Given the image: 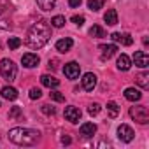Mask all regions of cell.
Here are the masks:
<instances>
[{
	"label": "cell",
	"mask_w": 149,
	"mask_h": 149,
	"mask_svg": "<svg viewBox=\"0 0 149 149\" xmlns=\"http://www.w3.org/2000/svg\"><path fill=\"white\" fill-rule=\"evenodd\" d=\"M49 39H51V28L47 26V23L39 21V23H33L30 26L26 39H25V44L30 49H40L49 42Z\"/></svg>",
	"instance_id": "1"
},
{
	"label": "cell",
	"mask_w": 149,
	"mask_h": 149,
	"mask_svg": "<svg viewBox=\"0 0 149 149\" xmlns=\"http://www.w3.org/2000/svg\"><path fill=\"white\" fill-rule=\"evenodd\" d=\"M9 140L18 146H33L40 140V133L32 128H13L9 132Z\"/></svg>",
	"instance_id": "2"
},
{
	"label": "cell",
	"mask_w": 149,
	"mask_h": 149,
	"mask_svg": "<svg viewBox=\"0 0 149 149\" xmlns=\"http://www.w3.org/2000/svg\"><path fill=\"white\" fill-rule=\"evenodd\" d=\"M0 74H2V77L7 81V83H13L16 79V74H18V67L14 65L13 60H7L4 58L0 61Z\"/></svg>",
	"instance_id": "3"
},
{
	"label": "cell",
	"mask_w": 149,
	"mask_h": 149,
	"mask_svg": "<svg viewBox=\"0 0 149 149\" xmlns=\"http://www.w3.org/2000/svg\"><path fill=\"white\" fill-rule=\"evenodd\" d=\"M130 116L140 125L149 123V109L146 105H133V107H130Z\"/></svg>",
	"instance_id": "4"
},
{
	"label": "cell",
	"mask_w": 149,
	"mask_h": 149,
	"mask_svg": "<svg viewBox=\"0 0 149 149\" xmlns=\"http://www.w3.org/2000/svg\"><path fill=\"white\" fill-rule=\"evenodd\" d=\"M63 116H65V119L70 121V123H79V119H81V109L74 107V105H68V107H65Z\"/></svg>",
	"instance_id": "5"
},
{
	"label": "cell",
	"mask_w": 149,
	"mask_h": 149,
	"mask_svg": "<svg viewBox=\"0 0 149 149\" xmlns=\"http://www.w3.org/2000/svg\"><path fill=\"white\" fill-rule=\"evenodd\" d=\"M63 72H65V76H67L68 79H77V77H79V72H81L79 63H76V61L67 63V65L63 67Z\"/></svg>",
	"instance_id": "6"
},
{
	"label": "cell",
	"mask_w": 149,
	"mask_h": 149,
	"mask_svg": "<svg viewBox=\"0 0 149 149\" xmlns=\"http://www.w3.org/2000/svg\"><path fill=\"white\" fill-rule=\"evenodd\" d=\"M118 137H119L121 142H132L133 137H135V133H133V130H132L128 125H121V126L118 128Z\"/></svg>",
	"instance_id": "7"
},
{
	"label": "cell",
	"mask_w": 149,
	"mask_h": 149,
	"mask_svg": "<svg viewBox=\"0 0 149 149\" xmlns=\"http://www.w3.org/2000/svg\"><path fill=\"white\" fill-rule=\"evenodd\" d=\"M21 63H23V67H26V68H33V67H37V65L40 63V58H39L35 53H26V54H23Z\"/></svg>",
	"instance_id": "8"
},
{
	"label": "cell",
	"mask_w": 149,
	"mask_h": 149,
	"mask_svg": "<svg viewBox=\"0 0 149 149\" xmlns=\"http://www.w3.org/2000/svg\"><path fill=\"white\" fill-rule=\"evenodd\" d=\"M133 61H135V65L140 67V68H147V67H149V56H147V53H144V51H137V53L133 54Z\"/></svg>",
	"instance_id": "9"
},
{
	"label": "cell",
	"mask_w": 149,
	"mask_h": 149,
	"mask_svg": "<svg viewBox=\"0 0 149 149\" xmlns=\"http://www.w3.org/2000/svg\"><path fill=\"white\" fill-rule=\"evenodd\" d=\"M100 51H102V60H109L118 53V46L116 44H102Z\"/></svg>",
	"instance_id": "10"
},
{
	"label": "cell",
	"mask_w": 149,
	"mask_h": 149,
	"mask_svg": "<svg viewBox=\"0 0 149 149\" xmlns=\"http://www.w3.org/2000/svg\"><path fill=\"white\" fill-rule=\"evenodd\" d=\"M95 86H97V76H95V74H91V72L84 74V77H83V88L86 91H91Z\"/></svg>",
	"instance_id": "11"
},
{
	"label": "cell",
	"mask_w": 149,
	"mask_h": 149,
	"mask_svg": "<svg viewBox=\"0 0 149 149\" xmlns=\"http://www.w3.org/2000/svg\"><path fill=\"white\" fill-rule=\"evenodd\" d=\"M111 39H112L114 42H121L123 46H132V44H133V39H132L128 33H118V32H114V33L111 35Z\"/></svg>",
	"instance_id": "12"
},
{
	"label": "cell",
	"mask_w": 149,
	"mask_h": 149,
	"mask_svg": "<svg viewBox=\"0 0 149 149\" xmlns=\"http://www.w3.org/2000/svg\"><path fill=\"white\" fill-rule=\"evenodd\" d=\"M72 46H74V40H72V39H68V37L60 39V40L56 42V49H58L60 53H67V51H70V49H72Z\"/></svg>",
	"instance_id": "13"
},
{
	"label": "cell",
	"mask_w": 149,
	"mask_h": 149,
	"mask_svg": "<svg viewBox=\"0 0 149 149\" xmlns=\"http://www.w3.org/2000/svg\"><path fill=\"white\" fill-rule=\"evenodd\" d=\"M81 137H84V139H90V137H93L95 135V132H97V126L93 125V123H84V125H81Z\"/></svg>",
	"instance_id": "14"
},
{
	"label": "cell",
	"mask_w": 149,
	"mask_h": 149,
	"mask_svg": "<svg viewBox=\"0 0 149 149\" xmlns=\"http://www.w3.org/2000/svg\"><path fill=\"white\" fill-rule=\"evenodd\" d=\"M40 83H42V86H46V88H58L60 86V81L56 79V77H53V76H47V74H44V76L40 77Z\"/></svg>",
	"instance_id": "15"
},
{
	"label": "cell",
	"mask_w": 149,
	"mask_h": 149,
	"mask_svg": "<svg viewBox=\"0 0 149 149\" xmlns=\"http://www.w3.org/2000/svg\"><path fill=\"white\" fill-rule=\"evenodd\" d=\"M125 98L130 100V102H139L142 98V93L137 90V88H126L125 90Z\"/></svg>",
	"instance_id": "16"
},
{
	"label": "cell",
	"mask_w": 149,
	"mask_h": 149,
	"mask_svg": "<svg viewBox=\"0 0 149 149\" xmlns=\"http://www.w3.org/2000/svg\"><path fill=\"white\" fill-rule=\"evenodd\" d=\"M135 81H137V84H139L142 90H147V88H149V72H140V74H137V76H135Z\"/></svg>",
	"instance_id": "17"
},
{
	"label": "cell",
	"mask_w": 149,
	"mask_h": 149,
	"mask_svg": "<svg viewBox=\"0 0 149 149\" xmlns=\"http://www.w3.org/2000/svg\"><path fill=\"white\" fill-rule=\"evenodd\" d=\"M2 97L6 98V100H16L18 98V90L16 88H13V86H6V88H2Z\"/></svg>",
	"instance_id": "18"
},
{
	"label": "cell",
	"mask_w": 149,
	"mask_h": 149,
	"mask_svg": "<svg viewBox=\"0 0 149 149\" xmlns=\"http://www.w3.org/2000/svg\"><path fill=\"white\" fill-rule=\"evenodd\" d=\"M104 21H105L109 26L118 25V13H116V9H109V11L105 13V16H104Z\"/></svg>",
	"instance_id": "19"
},
{
	"label": "cell",
	"mask_w": 149,
	"mask_h": 149,
	"mask_svg": "<svg viewBox=\"0 0 149 149\" xmlns=\"http://www.w3.org/2000/svg\"><path fill=\"white\" fill-rule=\"evenodd\" d=\"M130 67H132V60L126 54H121L118 58V68L123 70V72H126V70H130Z\"/></svg>",
	"instance_id": "20"
},
{
	"label": "cell",
	"mask_w": 149,
	"mask_h": 149,
	"mask_svg": "<svg viewBox=\"0 0 149 149\" xmlns=\"http://www.w3.org/2000/svg\"><path fill=\"white\" fill-rule=\"evenodd\" d=\"M107 114H109V118H118L119 116V105L116 102H107Z\"/></svg>",
	"instance_id": "21"
},
{
	"label": "cell",
	"mask_w": 149,
	"mask_h": 149,
	"mask_svg": "<svg viewBox=\"0 0 149 149\" xmlns=\"http://www.w3.org/2000/svg\"><path fill=\"white\" fill-rule=\"evenodd\" d=\"M56 4V0H37V6L42 9V11H51Z\"/></svg>",
	"instance_id": "22"
},
{
	"label": "cell",
	"mask_w": 149,
	"mask_h": 149,
	"mask_svg": "<svg viewBox=\"0 0 149 149\" xmlns=\"http://www.w3.org/2000/svg\"><path fill=\"white\" fill-rule=\"evenodd\" d=\"M90 35H91V37H95V39H100V37H105V32H104V28H102V26L93 25V26L90 28Z\"/></svg>",
	"instance_id": "23"
},
{
	"label": "cell",
	"mask_w": 149,
	"mask_h": 149,
	"mask_svg": "<svg viewBox=\"0 0 149 149\" xmlns=\"http://www.w3.org/2000/svg\"><path fill=\"white\" fill-rule=\"evenodd\" d=\"M105 4V0H88V7L91 11H100Z\"/></svg>",
	"instance_id": "24"
},
{
	"label": "cell",
	"mask_w": 149,
	"mask_h": 149,
	"mask_svg": "<svg viewBox=\"0 0 149 149\" xmlns=\"http://www.w3.org/2000/svg\"><path fill=\"white\" fill-rule=\"evenodd\" d=\"M7 46H9V49H18V47L21 46V39H18V37H9Z\"/></svg>",
	"instance_id": "25"
},
{
	"label": "cell",
	"mask_w": 149,
	"mask_h": 149,
	"mask_svg": "<svg viewBox=\"0 0 149 149\" xmlns=\"http://www.w3.org/2000/svg\"><path fill=\"white\" fill-rule=\"evenodd\" d=\"M51 25H53L54 28H61V26L65 25V18H63V16H54V18L51 19Z\"/></svg>",
	"instance_id": "26"
},
{
	"label": "cell",
	"mask_w": 149,
	"mask_h": 149,
	"mask_svg": "<svg viewBox=\"0 0 149 149\" xmlns=\"http://www.w3.org/2000/svg\"><path fill=\"white\" fill-rule=\"evenodd\" d=\"M21 116H23L21 107H13V109H11V112H9V118H11V119H19Z\"/></svg>",
	"instance_id": "27"
},
{
	"label": "cell",
	"mask_w": 149,
	"mask_h": 149,
	"mask_svg": "<svg viewBox=\"0 0 149 149\" xmlns=\"http://www.w3.org/2000/svg\"><path fill=\"white\" fill-rule=\"evenodd\" d=\"M49 98L54 100V102H65V95H61L60 91H51L49 93Z\"/></svg>",
	"instance_id": "28"
},
{
	"label": "cell",
	"mask_w": 149,
	"mask_h": 149,
	"mask_svg": "<svg viewBox=\"0 0 149 149\" xmlns=\"http://www.w3.org/2000/svg\"><path fill=\"white\" fill-rule=\"evenodd\" d=\"M42 112H44L46 116H54V112H56V109H54L53 105H49V104H46V105H42Z\"/></svg>",
	"instance_id": "29"
},
{
	"label": "cell",
	"mask_w": 149,
	"mask_h": 149,
	"mask_svg": "<svg viewBox=\"0 0 149 149\" xmlns=\"http://www.w3.org/2000/svg\"><path fill=\"white\" fill-rule=\"evenodd\" d=\"M100 109H102V107H100L98 104H91V105L88 107V112H90V116H97V114L100 112Z\"/></svg>",
	"instance_id": "30"
},
{
	"label": "cell",
	"mask_w": 149,
	"mask_h": 149,
	"mask_svg": "<svg viewBox=\"0 0 149 149\" xmlns=\"http://www.w3.org/2000/svg\"><path fill=\"white\" fill-rule=\"evenodd\" d=\"M42 97V91L39 90V88H32L30 90V98L32 100H37V98H40Z\"/></svg>",
	"instance_id": "31"
},
{
	"label": "cell",
	"mask_w": 149,
	"mask_h": 149,
	"mask_svg": "<svg viewBox=\"0 0 149 149\" xmlns=\"http://www.w3.org/2000/svg\"><path fill=\"white\" fill-rule=\"evenodd\" d=\"M72 23H76V25H83L84 23V16H72Z\"/></svg>",
	"instance_id": "32"
},
{
	"label": "cell",
	"mask_w": 149,
	"mask_h": 149,
	"mask_svg": "<svg viewBox=\"0 0 149 149\" xmlns=\"http://www.w3.org/2000/svg\"><path fill=\"white\" fill-rule=\"evenodd\" d=\"M81 2H83V0H68V6L70 7H79Z\"/></svg>",
	"instance_id": "33"
},
{
	"label": "cell",
	"mask_w": 149,
	"mask_h": 149,
	"mask_svg": "<svg viewBox=\"0 0 149 149\" xmlns=\"http://www.w3.org/2000/svg\"><path fill=\"white\" fill-rule=\"evenodd\" d=\"M0 28H2V30H7V28H11V25H9V21H6V19H2V21H0Z\"/></svg>",
	"instance_id": "34"
},
{
	"label": "cell",
	"mask_w": 149,
	"mask_h": 149,
	"mask_svg": "<svg viewBox=\"0 0 149 149\" xmlns=\"http://www.w3.org/2000/svg\"><path fill=\"white\" fill-rule=\"evenodd\" d=\"M70 142H72V140H70V137H67V135H63V137H61V144H65V146H68Z\"/></svg>",
	"instance_id": "35"
},
{
	"label": "cell",
	"mask_w": 149,
	"mask_h": 149,
	"mask_svg": "<svg viewBox=\"0 0 149 149\" xmlns=\"http://www.w3.org/2000/svg\"><path fill=\"white\" fill-rule=\"evenodd\" d=\"M58 67V61L56 60H49V68H56Z\"/></svg>",
	"instance_id": "36"
},
{
	"label": "cell",
	"mask_w": 149,
	"mask_h": 149,
	"mask_svg": "<svg viewBox=\"0 0 149 149\" xmlns=\"http://www.w3.org/2000/svg\"><path fill=\"white\" fill-rule=\"evenodd\" d=\"M0 11H2V9H0Z\"/></svg>",
	"instance_id": "37"
}]
</instances>
